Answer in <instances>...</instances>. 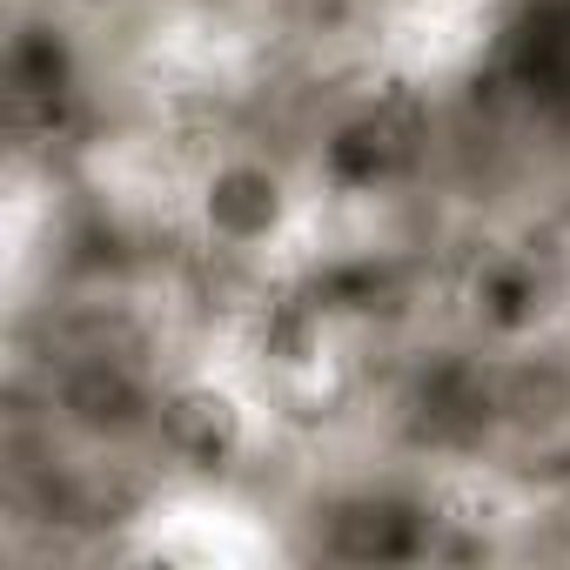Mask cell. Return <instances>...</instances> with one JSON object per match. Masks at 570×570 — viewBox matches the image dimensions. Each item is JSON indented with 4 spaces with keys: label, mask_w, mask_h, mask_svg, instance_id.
Segmentation results:
<instances>
[{
    "label": "cell",
    "mask_w": 570,
    "mask_h": 570,
    "mask_svg": "<svg viewBox=\"0 0 570 570\" xmlns=\"http://www.w3.org/2000/svg\"><path fill=\"white\" fill-rule=\"evenodd\" d=\"M48 410L88 450H135V443H155L161 383L121 350H81V356H61L48 383Z\"/></svg>",
    "instance_id": "cell-4"
},
{
    "label": "cell",
    "mask_w": 570,
    "mask_h": 570,
    "mask_svg": "<svg viewBox=\"0 0 570 570\" xmlns=\"http://www.w3.org/2000/svg\"><path fill=\"white\" fill-rule=\"evenodd\" d=\"M403 430L416 450L430 456H450V463H470L490 436H503V416H497V356H476V350H423L403 376Z\"/></svg>",
    "instance_id": "cell-3"
},
{
    "label": "cell",
    "mask_w": 570,
    "mask_h": 570,
    "mask_svg": "<svg viewBox=\"0 0 570 570\" xmlns=\"http://www.w3.org/2000/svg\"><path fill=\"white\" fill-rule=\"evenodd\" d=\"M316 543H323V557L356 563V570H410V563H430V550H436V503H430V490L363 483V490H343L323 503Z\"/></svg>",
    "instance_id": "cell-6"
},
{
    "label": "cell",
    "mask_w": 570,
    "mask_h": 570,
    "mask_svg": "<svg viewBox=\"0 0 570 570\" xmlns=\"http://www.w3.org/2000/svg\"><path fill=\"white\" fill-rule=\"evenodd\" d=\"M430 101L410 81H383L370 101H356L350 115H336L316 141V181L336 202H376L383 188L410 181L430 161Z\"/></svg>",
    "instance_id": "cell-1"
},
{
    "label": "cell",
    "mask_w": 570,
    "mask_h": 570,
    "mask_svg": "<svg viewBox=\"0 0 570 570\" xmlns=\"http://www.w3.org/2000/svg\"><path fill=\"white\" fill-rule=\"evenodd\" d=\"M497 416L503 436H563L570 430V356L517 343L510 356H497Z\"/></svg>",
    "instance_id": "cell-9"
},
{
    "label": "cell",
    "mask_w": 570,
    "mask_h": 570,
    "mask_svg": "<svg viewBox=\"0 0 570 570\" xmlns=\"http://www.w3.org/2000/svg\"><path fill=\"white\" fill-rule=\"evenodd\" d=\"M75 8H88V14H101V8H121V0H75Z\"/></svg>",
    "instance_id": "cell-11"
},
{
    "label": "cell",
    "mask_w": 570,
    "mask_h": 570,
    "mask_svg": "<svg viewBox=\"0 0 570 570\" xmlns=\"http://www.w3.org/2000/svg\"><path fill=\"white\" fill-rule=\"evenodd\" d=\"M215 8H235V0H215Z\"/></svg>",
    "instance_id": "cell-12"
},
{
    "label": "cell",
    "mask_w": 570,
    "mask_h": 570,
    "mask_svg": "<svg viewBox=\"0 0 570 570\" xmlns=\"http://www.w3.org/2000/svg\"><path fill=\"white\" fill-rule=\"evenodd\" d=\"M309 309L336 330V323H376L403 303V268L383 248H350V255H323L303 275Z\"/></svg>",
    "instance_id": "cell-10"
},
{
    "label": "cell",
    "mask_w": 570,
    "mask_h": 570,
    "mask_svg": "<svg viewBox=\"0 0 570 570\" xmlns=\"http://www.w3.org/2000/svg\"><path fill=\"white\" fill-rule=\"evenodd\" d=\"M248 443H255V423H248V403L228 383H215V376H175V383H161L155 450L175 470L215 483V476L242 470Z\"/></svg>",
    "instance_id": "cell-7"
},
{
    "label": "cell",
    "mask_w": 570,
    "mask_h": 570,
    "mask_svg": "<svg viewBox=\"0 0 570 570\" xmlns=\"http://www.w3.org/2000/svg\"><path fill=\"white\" fill-rule=\"evenodd\" d=\"M463 316L476 330V343L490 350H517L537 343V330L550 323V268L537 255L497 248L470 268V289H463Z\"/></svg>",
    "instance_id": "cell-8"
},
{
    "label": "cell",
    "mask_w": 570,
    "mask_h": 570,
    "mask_svg": "<svg viewBox=\"0 0 570 570\" xmlns=\"http://www.w3.org/2000/svg\"><path fill=\"white\" fill-rule=\"evenodd\" d=\"M195 228L215 255H268L296 228V181L268 155H215L195 181Z\"/></svg>",
    "instance_id": "cell-5"
},
{
    "label": "cell",
    "mask_w": 570,
    "mask_h": 570,
    "mask_svg": "<svg viewBox=\"0 0 570 570\" xmlns=\"http://www.w3.org/2000/svg\"><path fill=\"white\" fill-rule=\"evenodd\" d=\"M81 88H88V61H81V35L48 8V14H21L0 41V121L14 141H61L81 115Z\"/></svg>",
    "instance_id": "cell-2"
}]
</instances>
